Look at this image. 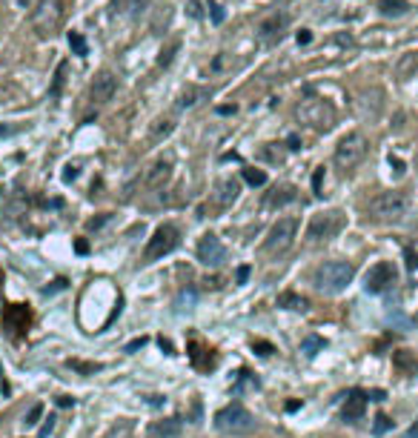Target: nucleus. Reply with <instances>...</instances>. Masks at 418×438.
I'll list each match as a JSON object with an SVG mask.
<instances>
[{
  "mask_svg": "<svg viewBox=\"0 0 418 438\" xmlns=\"http://www.w3.org/2000/svg\"><path fill=\"white\" fill-rule=\"evenodd\" d=\"M353 278H355V267L350 261H324L312 275V284L327 295H338L353 284Z\"/></svg>",
  "mask_w": 418,
  "mask_h": 438,
  "instance_id": "1",
  "label": "nucleus"
},
{
  "mask_svg": "<svg viewBox=\"0 0 418 438\" xmlns=\"http://www.w3.org/2000/svg\"><path fill=\"white\" fill-rule=\"evenodd\" d=\"M410 209V195L407 192H381V195H375L367 206V215L372 218V221H379V224H398L404 221V215Z\"/></svg>",
  "mask_w": 418,
  "mask_h": 438,
  "instance_id": "2",
  "label": "nucleus"
},
{
  "mask_svg": "<svg viewBox=\"0 0 418 438\" xmlns=\"http://www.w3.org/2000/svg\"><path fill=\"white\" fill-rule=\"evenodd\" d=\"M215 427L224 435H249V432L258 427V421H255V415L249 413L243 404L232 401V404H227V407H221L215 413Z\"/></svg>",
  "mask_w": 418,
  "mask_h": 438,
  "instance_id": "3",
  "label": "nucleus"
},
{
  "mask_svg": "<svg viewBox=\"0 0 418 438\" xmlns=\"http://www.w3.org/2000/svg\"><path fill=\"white\" fill-rule=\"evenodd\" d=\"M63 15H66L63 0H37V6L32 9V29L40 37H52L61 32Z\"/></svg>",
  "mask_w": 418,
  "mask_h": 438,
  "instance_id": "4",
  "label": "nucleus"
},
{
  "mask_svg": "<svg viewBox=\"0 0 418 438\" xmlns=\"http://www.w3.org/2000/svg\"><path fill=\"white\" fill-rule=\"evenodd\" d=\"M296 118L307 126H312L315 132H329L332 126H336V109L332 104L321 101V98H307L296 106Z\"/></svg>",
  "mask_w": 418,
  "mask_h": 438,
  "instance_id": "5",
  "label": "nucleus"
},
{
  "mask_svg": "<svg viewBox=\"0 0 418 438\" xmlns=\"http://www.w3.org/2000/svg\"><path fill=\"white\" fill-rule=\"evenodd\" d=\"M296 238H298V218H278V224H272L264 241V249L267 255H284L292 249Z\"/></svg>",
  "mask_w": 418,
  "mask_h": 438,
  "instance_id": "6",
  "label": "nucleus"
},
{
  "mask_svg": "<svg viewBox=\"0 0 418 438\" xmlns=\"http://www.w3.org/2000/svg\"><path fill=\"white\" fill-rule=\"evenodd\" d=\"M364 155H367V138H364L361 132H350V135H344V138L338 141L336 152H332V161H336L338 169L347 172V169L358 166V163L364 161Z\"/></svg>",
  "mask_w": 418,
  "mask_h": 438,
  "instance_id": "7",
  "label": "nucleus"
},
{
  "mask_svg": "<svg viewBox=\"0 0 418 438\" xmlns=\"http://www.w3.org/2000/svg\"><path fill=\"white\" fill-rule=\"evenodd\" d=\"M344 227H347L344 212H338V209L318 212V215H312V221L307 227V238L310 241H329V238H336Z\"/></svg>",
  "mask_w": 418,
  "mask_h": 438,
  "instance_id": "8",
  "label": "nucleus"
},
{
  "mask_svg": "<svg viewBox=\"0 0 418 438\" xmlns=\"http://www.w3.org/2000/svg\"><path fill=\"white\" fill-rule=\"evenodd\" d=\"M178 244H181L178 227H175V224H160V227L152 232V238H149V244H146V249H144V258H146V261H158V258H163V255H170Z\"/></svg>",
  "mask_w": 418,
  "mask_h": 438,
  "instance_id": "9",
  "label": "nucleus"
},
{
  "mask_svg": "<svg viewBox=\"0 0 418 438\" xmlns=\"http://www.w3.org/2000/svg\"><path fill=\"white\" fill-rule=\"evenodd\" d=\"M393 284H395V267L390 264V261H379L375 267H369V273L364 278V289L372 292V295L387 292Z\"/></svg>",
  "mask_w": 418,
  "mask_h": 438,
  "instance_id": "10",
  "label": "nucleus"
},
{
  "mask_svg": "<svg viewBox=\"0 0 418 438\" xmlns=\"http://www.w3.org/2000/svg\"><path fill=\"white\" fill-rule=\"evenodd\" d=\"M115 92H118V75H112L109 69H103L89 83V104L92 106H106L115 98Z\"/></svg>",
  "mask_w": 418,
  "mask_h": 438,
  "instance_id": "11",
  "label": "nucleus"
},
{
  "mask_svg": "<svg viewBox=\"0 0 418 438\" xmlns=\"http://www.w3.org/2000/svg\"><path fill=\"white\" fill-rule=\"evenodd\" d=\"M198 261L206 267H221L224 261H227V249L224 244L218 241V235H203L198 241Z\"/></svg>",
  "mask_w": 418,
  "mask_h": 438,
  "instance_id": "12",
  "label": "nucleus"
},
{
  "mask_svg": "<svg viewBox=\"0 0 418 438\" xmlns=\"http://www.w3.org/2000/svg\"><path fill=\"white\" fill-rule=\"evenodd\" d=\"M238 195H241L238 178H224V181H218V187H215V192H213V204H215L218 209H229V206L238 201Z\"/></svg>",
  "mask_w": 418,
  "mask_h": 438,
  "instance_id": "13",
  "label": "nucleus"
},
{
  "mask_svg": "<svg viewBox=\"0 0 418 438\" xmlns=\"http://www.w3.org/2000/svg\"><path fill=\"white\" fill-rule=\"evenodd\" d=\"M170 175H172V158H160L149 166L146 172V187L149 189H160L166 181H170Z\"/></svg>",
  "mask_w": 418,
  "mask_h": 438,
  "instance_id": "14",
  "label": "nucleus"
},
{
  "mask_svg": "<svg viewBox=\"0 0 418 438\" xmlns=\"http://www.w3.org/2000/svg\"><path fill=\"white\" fill-rule=\"evenodd\" d=\"M286 23H289L286 15H270V18L258 26V40H261V43H272V40H278L281 32L286 29Z\"/></svg>",
  "mask_w": 418,
  "mask_h": 438,
  "instance_id": "15",
  "label": "nucleus"
},
{
  "mask_svg": "<svg viewBox=\"0 0 418 438\" xmlns=\"http://www.w3.org/2000/svg\"><path fill=\"white\" fill-rule=\"evenodd\" d=\"M206 98H209V92L201 89V86H186V89L178 95V104H175V106H178L181 112H186V109H195V106H198L201 101H206Z\"/></svg>",
  "mask_w": 418,
  "mask_h": 438,
  "instance_id": "16",
  "label": "nucleus"
},
{
  "mask_svg": "<svg viewBox=\"0 0 418 438\" xmlns=\"http://www.w3.org/2000/svg\"><path fill=\"white\" fill-rule=\"evenodd\" d=\"M149 6V0H112V12L120 18H135Z\"/></svg>",
  "mask_w": 418,
  "mask_h": 438,
  "instance_id": "17",
  "label": "nucleus"
},
{
  "mask_svg": "<svg viewBox=\"0 0 418 438\" xmlns=\"http://www.w3.org/2000/svg\"><path fill=\"white\" fill-rule=\"evenodd\" d=\"M296 198H298V195H296V187H281V189H272V192L267 195L264 206H267V209H278V206L292 204Z\"/></svg>",
  "mask_w": 418,
  "mask_h": 438,
  "instance_id": "18",
  "label": "nucleus"
},
{
  "mask_svg": "<svg viewBox=\"0 0 418 438\" xmlns=\"http://www.w3.org/2000/svg\"><path fill=\"white\" fill-rule=\"evenodd\" d=\"M379 12L384 18H401L410 12V4L407 0H379Z\"/></svg>",
  "mask_w": 418,
  "mask_h": 438,
  "instance_id": "19",
  "label": "nucleus"
},
{
  "mask_svg": "<svg viewBox=\"0 0 418 438\" xmlns=\"http://www.w3.org/2000/svg\"><path fill=\"white\" fill-rule=\"evenodd\" d=\"M415 69H418V52H407V55H401L398 63H395V75H398V80H407Z\"/></svg>",
  "mask_w": 418,
  "mask_h": 438,
  "instance_id": "20",
  "label": "nucleus"
},
{
  "mask_svg": "<svg viewBox=\"0 0 418 438\" xmlns=\"http://www.w3.org/2000/svg\"><path fill=\"white\" fill-rule=\"evenodd\" d=\"M172 129H175V120H170V118H158V120L152 123L149 141L158 144V141H163V138H170V135H172Z\"/></svg>",
  "mask_w": 418,
  "mask_h": 438,
  "instance_id": "21",
  "label": "nucleus"
},
{
  "mask_svg": "<svg viewBox=\"0 0 418 438\" xmlns=\"http://www.w3.org/2000/svg\"><path fill=\"white\" fill-rule=\"evenodd\" d=\"M278 306H284V310H307V298H301V295H296V292H284V295H278Z\"/></svg>",
  "mask_w": 418,
  "mask_h": 438,
  "instance_id": "22",
  "label": "nucleus"
},
{
  "mask_svg": "<svg viewBox=\"0 0 418 438\" xmlns=\"http://www.w3.org/2000/svg\"><path fill=\"white\" fill-rule=\"evenodd\" d=\"M178 49H181V37H172L166 46L160 49V55H158V66H170L172 61H175V55H178Z\"/></svg>",
  "mask_w": 418,
  "mask_h": 438,
  "instance_id": "23",
  "label": "nucleus"
},
{
  "mask_svg": "<svg viewBox=\"0 0 418 438\" xmlns=\"http://www.w3.org/2000/svg\"><path fill=\"white\" fill-rule=\"evenodd\" d=\"M69 49H72L77 58H87V55H89V46H87V40H83L80 32H69Z\"/></svg>",
  "mask_w": 418,
  "mask_h": 438,
  "instance_id": "24",
  "label": "nucleus"
},
{
  "mask_svg": "<svg viewBox=\"0 0 418 438\" xmlns=\"http://www.w3.org/2000/svg\"><path fill=\"white\" fill-rule=\"evenodd\" d=\"M361 413H364V399H361L358 392H355V396H353V401L344 407V418H347V421H353V418H358Z\"/></svg>",
  "mask_w": 418,
  "mask_h": 438,
  "instance_id": "25",
  "label": "nucleus"
},
{
  "mask_svg": "<svg viewBox=\"0 0 418 438\" xmlns=\"http://www.w3.org/2000/svg\"><path fill=\"white\" fill-rule=\"evenodd\" d=\"M318 349H324V338H318V335H310V338H304V344H301V353L304 356H315Z\"/></svg>",
  "mask_w": 418,
  "mask_h": 438,
  "instance_id": "26",
  "label": "nucleus"
},
{
  "mask_svg": "<svg viewBox=\"0 0 418 438\" xmlns=\"http://www.w3.org/2000/svg\"><path fill=\"white\" fill-rule=\"evenodd\" d=\"M178 430H181V421L178 418H170L166 424H155L152 427V435H175Z\"/></svg>",
  "mask_w": 418,
  "mask_h": 438,
  "instance_id": "27",
  "label": "nucleus"
},
{
  "mask_svg": "<svg viewBox=\"0 0 418 438\" xmlns=\"http://www.w3.org/2000/svg\"><path fill=\"white\" fill-rule=\"evenodd\" d=\"M63 80H66V63H61V66H58V72H55V83H52V89H49V98H52V101H55V98H61Z\"/></svg>",
  "mask_w": 418,
  "mask_h": 438,
  "instance_id": "28",
  "label": "nucleus"
},
{
  "mask_svg": "<svg viewBox=\"0 0 418 438\" xmlns=\"http://www.w3.org/2000/svg\"><path fill=\"white\" fill-rule=\"evenodd\" d=\"M243 178H246V184H253V187H264L267 184V175L261 169H243Z\"/></svg>",
  "mask_w": 418,
  "mask_h": 438,
  "instance_id": "29",
  "label": "nucleus"
},
{
  "mask_svg": "<svg viewBox=\"0 0 418 438\" xmlns=\"http://www.w3.org/2000/svg\"><path fill=\"white\" fill-rule=\"evenodd\" d=\"M312 192L315 195H324V166H318L315 175H312Z\"/></svg>",
  "mask_w": 418,
  "mask_h": 438,
  "instance_id": "30",
  "label": "nucleus"
},
{
  "mask_svg": "<svg viewBox=\"0 0 418 438\" xmlns=\"http://www.w3.org/2000/svg\"><path fill=\"white\" fill-rule=\"evenodd\" d=\"M209 12H213V23H224V18H227V12H224V6L221 4H209Z\"/></svg>",
  "mask_w": 418,
  "mask_h": 438,
  "instance_id": "31",
  "label": "nucleus"
},
{
  "mask_svg": "<svg viewBox=\"0 0 418 438\" xmlns=\"http://www.w3.org/2000/svg\"><path fill=\"white\" fill-rule=\"evenodd\" d=\"M404 258H407V270L412 273V270H418V252H412L410 246L404 249Z\"/></svg>",
  "mask_w": 418,
  "mask_h": 438,
  "instance_id": "32",
  "label": "nucleus"
},
{
  "mask_svg": "<svg viewBox=\"0 0 418 438\" xmlns=\"http://www.w3.org/2000/svg\"><path fill=\"white\" fill-rule=\"evenodd\" d=\"M77 175H80V166H77V163H69V166H66V172H63V181L69 184V181H75V178H77Z\"/></svg>",
  "mask_w": 418,
  "mask_h": 438,
  "instance_id": "33",
  "label": "nucleus"
},
{
  "mask_svg": "<svg viewBox=\"0 0 418 438\" xmlns=\"http://www.w3.org/2000/svg\"><path fill=\"white\" fill-rule=\"evenodd\" d=\"M387 427H390V418H387V415H379V418H375V432H379V435H381Z\"/></svg>",
  "mask_w": 418,
  "mask_h": 438,
  "instance_id": "34",
  "label": "nucleus"
},
{
  "mask_svg": "<svg viewBox=\"0 0 418 438\" xmlns=\"http://www.w3.org/2000/svg\"><path fill=\"white\" fill-rule=\"evenodd\" d=\"M390 166H393V172H395L398 178H401V175H404V161H401V158H393V155H390Z\"/></svg>",
  "mask_w": 418,
  "mask_h": 438,
  "instance_id": "35",
  "label": "nucleus"
},
{
  "mask_svg": "<svg viewBox=\"0 0 418 438\" xmlns=\"http://www.w3.org/2000/svg\"><path fill=\"white\" fill-rule=\"evenodd\" d=\"M310 40H312V32H310V29H301V32H298V46H307Z\"/></svg>",
  "mask_w": 418,
  "mask_h": 438,
  "instance_id": "36",
  "label": "nucleus"
},
{
  "mask_svg": "<svg viewBox=\"0 0 418 438\" xmlns=\"http://www.w3.org/2000/svg\"><path fill=\"white\" fill-rule=\"evenodd\" d=\"M286 146H289L292 152H298V149H301V138H298V135H289V138H286Z\"/></svg>",
  "mask_w": 418,
  "mask_h": 438,
  "instance_id": "37",
  "label": "nucleus"
},
{
  "mask_svg": "<svg viewBox=\"0 0 418 438\" xmlns=\"http://www.w3.org/2000/svg\"><path fill=\"white\" fill-rule=\"evenodd\" d=\"M109 218H112V215H101L98 221H89V230H98V227H103V224L109 221Z\"/></svg>",
  "mask_w": 418,
  "mask_h": 438,
  "instance_id": "38",
  "label": "nucleus"
},
{
  "mask_svg": "<svg viewBox=\"0 0 418 438\" xmlns=\"http://www.w3.org/2000/svg\"><path fill=\"white\" fill-rule=\"evenodd\" d=\"M189 15H192V18H201V9H198V0H189Z\"/></svg>",
  "mask_w": 418,
  "mask_h": 438,
  "instance_id": "39",
  "label": "nucleus"
},
{
  "mask_svg": "<svg viewBox=\"0 0 418 438\" xmlns=\"http://www.w3.org/2000/svg\"><path fill=\"white\" fill-rule=\"evenodd\" d=\"M238 109H235V104L232 106H218V115H235Z\"/></svg>",
  "mask_w": 418,
  "mask_h": 438,
  "instance_id": "40",
  "label": "nucleus"
},
{
  "mask_svg": "<svg viewBox=\"0 0 418 438\" xmlns=\"http://www.w3.org/2000/svg\"><path fill=\"white\" fill-rule=\"evenodd\" d=\"M246 278H249V267H241V270H238V284H243Z\"/></svg>",
  "mask_w": 418,
  "mask_h": 438,
  "instance_id": "41",
  "label": "nucleus"
},
{
  "mask_svg": "<svg viewBox=\"0 0 418 438\" xmlns=\"http://www.w3.org/2000/svg\"><path fill=\"white\" fill-rule=\"evenodd\" d=\"M12 132H18V126H0V138H4V135H12Z\"/></svg>",
  "mask_w": 418,
  "mask_h": 438,
  "instance_id": "42",
  "label": "nucleus"
},
{
  "mask_svg": "<svg viewBox=\"0 0 418 438\" xmlns=\"http://www.w3.org/2000/svg\"><path fill=\"white\" fill-rule=\"evenodd\" d=\"M75 249H77L80 255H83V252H89V246H87V241H77V244H75Z\"/></svg>",
  "mask_w": 418,
  "mask_h": 438,
  "instance_id": "43",
  "label": "nucleus"
}]
</instances>
